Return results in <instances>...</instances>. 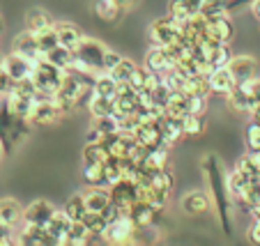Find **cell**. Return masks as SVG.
Segmentation results:
<instances>
[{"mask_svg":"<svg viewBox=\"0 0 260 246\" xmlns=\"http://www.w3.org/2000/svg\"><path fill=\"white\" fill-rule=\"evenodd\" d=\"M35 34H37V44H40L42 53H49V51H53L55 46L60 44L55 25H51V28H46V30H40V32H35Z\"/></svg>","mask_w":260,"mask_h":246,"instance_id":"obj_37","label":"cell"},{"mask_svg":"<svg viewBox=\"0 0 260 246\" xmlns=\"http://www.w3.org/2000/svg\"><path fill=\"white\" fill-rule=\"evenodd\" d=\"M104 140H106V133L99 127H90L85 133V143H104Z\"/></svg>","mask_w":260,"mask_h":246,"instance_id":"obj_50","label":"cell"},{"mask_svg":"<svg viewBox=\"0 0 260 246\" xmlns=\"http://www.w3.org/2000/svg\"><path fill=\"white\" fill-rule=\"evenodd\" d=\"M205 34H207V37H212V40H216V42H223V44H228V42L233 40L235 28H233V21L226 16V12L207 16Z\"/></svg>","mask_w":260,"mask_h":246,"instance_id":"obj_9","label":"cell"},{"mask_svg":"<svg viewBox=\"0 0 260 246\" xmlns=\"http://www.w3.org/2000/svg\"><path fill=\"white\" fill-rule=\"evenodd\" d=\"M161 131H164V140H166L168 148H171V145H175L177 140L184 136V129H182V120L166 115V118H164V122H161Z\"/></svg>","mask_w":260,"mask_h":246,"instance_id":"obj_25","label":"cell"},{"mask_svg":"<svg viewBox=\"0 0 260 246\" xmlns=\"http://www.w3.org/2000/svg\"><path fill=\"white\" fill-rule=\"evenodd\" d=\"M226 99H228V106H231L233 111H237V113H251V111L258 106L253 94L246 92V90L240 88V85H237L231 94H226Z\"/></svg>","mask_w":260,"mask_h":246,"instance_id":"obj_20","label":"cell"},{"mask_svg":"<svg viewBox=\"0 0 260 246\" xmlns=\"http://www.w3.org/2000/svg\"><path fill=\"white\" fill-rule=\"evenodd\" d=\"M136 67H138L136 62H132L129 58H122L118 64H115L113 69H111V76H113V79L118 81V83H120V81H129V79H132V74H134V69H136Z\"/></svg>","mask_w":260,"mask_h":246,"instance_id":"obj_40","label":"cell"},{"mask_svg":"<svg viewBox=\"0 0 260 246\" xmlns=\"http://www.w3.org/2000/svg\"><path fill=\"white\" fill-rule=\"evenodd\" d=\"M187 103H189V113L205 115V111H207V97H203V94H189Z\"/></svg>","mask_w":260,"mask_h":246,"instance_id":"obj_44","label":"cell"},{"mask_svg":"<svg viewBox=\"0 0 260 246\" xmlns=\"http://www.w3.org/2000/svg\"><path fill=\"white\" fill-rule=\"evenodd\" d=\"M145 67L150 72H159V74H166L168 69H173V62L166 53V46L152 44V49L147 51V55H145Z\"/></svg>","mask_w":260,"mask_h":246,"instance_id":"obj_18","label":"cell"},{"mask_svg":"<svg viewBox=\"0 0 260 246\" xmlns=\"http://www.w3.org/2000/svg\"><path fill=\"white\" fill-rule=\"evenodd\" d=\"M226 184H228V193H231V198H235L237 200V198L244 193V189L251 184V180L246 178V175H242V172L235 168V170L226 178Z\"/></svg>","mask_w":260,"mask_h":246,"instance_id":"obj_34","label":"cell"},{"mask_svg":"<svg viewBox=\"0 0 260 246\" xmlns=\"http://www.w3.org/2000/svg\"><path fill=\"white\" fill-rule=\"evenodd\" d=\"M115 85H118V81L111 76V72H97L92 92L94 94H104V97H115Z\"/></svg>","mask_w":260,"mask_h":246,"instance_id":"obj_29","label":"cell"},{"mask_svg":"<svg viewBox=\"0 0 260 246\" xmlns=\"http://www.w3.org/2000/svg\"><path fill=\"white\" fill-rule=\"evenodd\" d=\"M246 145H249V150L260 148V124L253 122V120L246 127Z\"/></svg>","mask_w":260,"mask_h":246,"instance_id":"obj_45","label":"cell"},{"mask_svg":"<svg viewBox=\"0 0 260 246\" xmlns=\"http://www.w3.org/2000/svg\"><path fill=\"white\" fill-rule=\"evenodd\" d=\"M251 14H253L260 23V0H251Z\"/></svg>","mask_w":260,"mask_h":246,"instance_id":"obj_56","label":"cell"},{"mask_svg":"<svg viewBox=\"0 0 260 246\" xmlns=\"http://www.w3.org/2000/svg\"><path fill=\"white\" fill-rule=\"evenodd\" d=\"M51 25H55V21L51 19L49 12L40 10V7H32V10L28 12V16H25V28L32 30V32L46 30V28H51Z\"/></svg>","mask_w":260,"mask_h":246,"instance_id":"obj_23","label":"cell"},{"mask_svg":"<svg viewBox=\"0 0 260 246\" xmlns=\"http://www.w3.org/2000/svg\"><path fill=\"white\" fill-rule=\"evenodd\" d=\"M168 14L173 16L175 21H189L191 19V10H189V5H187V0H168Z\"/></svg>","mask_w":260,"mask_h":246,"instance_id":"obj_39","label":"cell"},{"mask_svg":"<svg viewBox=\"0 0 260 246\" xmlns=\"http://www.w3.org/2000/svg\"><path fill=\"white\" fill-rule=\"evenodd\" d=\"M253 97H255V101L260 103V79H255V85H253Z\"/></svg>","mask_w":260,"mask_h":246,"instance_id":"obj_59","label":"cell"},{"mask_svg":"<svg viewBox=\"0 0 260 246\" xmlns=\"http://www.w3.org/2000/svg\"><path fill=\"white\" fill-rule=\"evenodd\" d=\"M111 157L104 143H85L83 148V163H106Z\"/></svg>","mask_w":260,"mask_h":246,"instance_id":"obj_33","label":"cell"},{"mask_svg":"<svg viewBox=\"0 0 260 246\" xmlns=\"http://www.w3.org/2000/svg\"><path fill=\"white\" fill-rule=\"evenodd\" d=\"M122 58H124L122 53H118V51H111V49H106V53H104V72H111V69H113L115 64H118Z\"/></svg>","mask_w":260,"mask_h":246,"instance_id":"obj_48","label":"cell"},{"mask_svg":"<svg viewBox=\"0 0 260 246\" xmlns=\"http://www.w3.org/2000/svg\"><path fill=\"white\" fill-rule=\"evenodd\" d=\"M94 127H99L106 136H113V133H120V120L115 115H104L94 120Z\"/></svg>","mask_w":260,"mask_h":246,"instance_id":"obj_42","label":"cell"},{"mask_svg":"<svg viewBox=\"0 0 260 246\" xmlns=\"http://www.w3.org/2000/svg\"><path fill=\"white\" fill-rule=\"evenodd\" d=\"M152 187L164 189V191H173V189H175V175H173L168 168L154 170L152 172Z\"/></svg>","mask_w":260,"mask_h":246,"instance_id":"obj_38","label":"cell"},{"mask_svg":"<svg viewBox=\"0 0 260 246\" xmlns=\"http://www.w3.org/2000/svg\"><path fill=\"white\" fill-rule=\"evenodd\" d=\"M251 217H253V221H260V202H255L253 207H249Z\"/></svg>","mask_w":260,"mask_h":246,"instance_id":"obj_57","label":"cell"},{"mask_svg":"<svg viewBox=\"0 0 260 246\" xmlns=\"http://www.w3.org/2000/svg\"><path fill=\"white\" fill-rule=\"evenodd\" d=\"M184 92L187 94H203V97H210L212 88H210V79L205 74H193L187 79V85H184Z\"/></svg>","mask_w":260,"mask_h":246,"instance_id":"obj_32","label":"cell"},{"mask_svg":"<svg viewBox=\"0 0 260 246\" xmlns=\"http://www.w3.org/2000/svg\"><path fill=\"white\" fill-rule=\"evenodd\" d=\"M231 10V0H205L203 3V14H221V12H228Z\"/></svg>","mask_w":260,"mask_h":246,"instance_id":"obj_43","label":"cell"},{"mask_svg":"<svg viewBox=\"0 0 260 246\" xmlns=\"http://www.w3.org/2000/svg\"><path fill=\"white\" fill-rule=\"evenodd\" d=\"M0 67L10 74V79L14 81V83H19V81L28 79V76L32 74L35 62H32V60H28L25 55L12 51V53H7V55H3V58H0Z\"/></svg>","mask_w":260,"mask_h":246,"instance_id":"obj_7","label":"cell"},{"mask_svg":"<svg viewBox=\"0 0 260 246\" xmlns=\"http://www.w3.org/2000/svg\"><path fill=\"white\" fill-rule=\"evenodd\" d=\"M129 217L136 221L138 228H152L154 223H157V217L159 212L154 209V207H150L147 202L143 200H136L132 207H129Z\"/></svg>","mask_w":260,"mask_h":246,"instance_id":"obj_19","label":"cell"},{"mask_svg":"<svg viewBox=\"0 0 260 246\" xmlns=\"http://www.w3.org/2000/svg\"><path fill=\"white\" fill-rule=\"evenodd\" d=\"M83 180L90 184V187H108L104 163H85L83 166Z\"/></svg>","mask_w":260,"mask_h":246,"instance_id":"obj_27","label":"cell"},{"mask_svg":"<svg viewBox=\"0 0 260 246\" xmlns=\"http://www.w3.org/2000/svg\"><path fill=\"white\" fill-rule=\"evenodd\" d=\"M207 79H210V88L214 94H223V97H226V94H231L233 90L237 88V81H235V76H233L231 67L214 69Z\"/></svg>","mask_w":260,"mask_h":246,"instance_id":"obj_14","label":"cell"},{"mask_svg":"<svg viewBox=\"0 0 260 246\" xmlns=\"http://www.w3.org/2000/svg\"><path fill=\"white\" fill-rule=\"evenodd\" d=\"M203 3H205V0H187V5H189V10H191V14H198V12L203 10Z\"/></svg>","mask_w":260,"mask_h":246,"instance_id":"obj_54","label":"cell"},{"mask_svg":"<svg viewBox=\"0 0 260 246\" xmlns=\"http://www.w3.org/2000/svg\"><path fill=\"white\" fill-rule=\"evenodd\" d=\"M113 109H115V97H104V94H92V99L88 103V111L94 120L104 118V115H113Z\"/></svg>","mask_w":260,"mask_h":246,"instance_id":"obj_24","label":"cell"},{"mask_svg":"<svg viewBox=\"0 0 260 246\" xmlns=\"http://www.w3.org/2000/svg\"><path fill=\"white\" fill-rule=\"evenodd\" d=\"M12 88H14V81L10 79V74H7L5 69L0 67V97H7L12 92Z\"/></svg>","mask_w":260,"mask_h":246,"instance_id":"obj_49","label":"cell"},{"mask_svg":"<svg viewBox=\"0 0 260 246\" xmlns=\"http://www.w3.org/2000/svg\"><path fill=\"white\" fill-rule=\"evenodd\" d=\"M83 196H85L88 212H104L111 205V191H108V187H90L88 191H83Z\"/></svg>","mask_w":260,"mask_h":246,"instance_id":"obj_21","label":"cell"},{"mask_svg":"<svg viewBox=\"0 0 260 246\" xmlns=\"http://www.w3.org/2000/svg\"><path fill=\"white\" fill-rule=\"evenodd\" d=\"M145 170L154 172V170H161V168H168V145H159V148H152L147 152L145 161L141 163Z\"/></svg>","mask_w":260,"mask_h":246,"instance_id":"obj_22","label":"cell"},{"mask_svg":"<svg viewBox=\"0 0 260 246\" xmlns=\"http://www.w3.org/2000/svg\"><path fill=\"white\" fill-rule=\"evenodd\" d=\"M235 168H237V170H240V172H242V175H246V178H249V180H251V178H253L255 172H258V170H260V168H255V166H253V163H251V159H249V157H242V159H240V161H237V163H235Z\"/></svg>","mask_w":260,"mask_h":246,"instance_id":"obj_47","label":"cell"},{"mask_svg":"<svg viewBox=\"0 0 260 246\" xmlns=\"http://www.w3.org/2000/svg\"><path fill=\"white\" fill-rule=\"evenodd\" d=\"M55 214V205L49 200H32L28 207H23V223L30 226H44L51 221V217Z\"/></svg>","mask_w":260,"mask_h":246,"instance_id":"obj_10","label":"cell"},{"mask_svg":"<svg viewBox=\"0 0 260 246\" xmlns=\"http://www.w3.org/2000/svg\"><path fill=\"white\" fill-rule=\"evenodd\" d=\"M136 140L145 148H159V145H166L164 140V131H161V122H147V124H141L136 129Z\"/></svg>","mask_w":260,"mask_h":246,"instance_id":"obj_16","label":"cell"},{"mask_svg":"<svg viewBox=\"0 0 260 246\" xmlns=\"http://www.w3.org/2000/svg\"><path fill=\"white\" fill-rule=\"evenodd\" d=\"M32 81L37 83V99L40 97H53L58 92V88L62 85L64 69L55 67L53 62H49L46 58L37 60L32 67Z\"/></svg>","mask_w":260,"mask_h":246,"instance_id":"obj_2","label":"cell"},{"mask_svg":"<svg viewBox=\"0 0 260 246\" xmlns=\"http://www.w3.org/2000/svg\"><path fill=\"white\" fill-rule=\"evenodd\" d=\"M246 237H249V241H253V244H260V221H253L249 226V232H246Z\"/></svg>","mask_w":260,"mask_h":246,"instance_id":"obj_52","label":"cell"},{"mask_svg":"<svg viewBox=\"0 0 260 246\" xmlns=\"http://www.w3.org/2000/svg\"><path fill=\"white\" fill-rule=\"evenodd\" d=\"M83 223L88 226L90 232H94V235H102V232L106 230V226H108V221L104 219L102 212H85Z\"/></svg>","mask_w":260,"mask_h":246,"instance_id":"obj_41","label":"cell"},{"mask_svg":"<svg viewBox=\"0 0 260 246\" xmlns=\"http://www.w3.org/2000/svg\"><path fill=\"white\" fill-rule=\"evenodd\" d=\"M249 115H251V120H253V122H258V124H260V103H258V106H255L253 111H251Z\"/></svg>","mask_w":260,"mask_h":246,"instance_id":"obj_58","label":"cell"},{"mask_svg":"<svg viewBox=\"0 0 260 246\" xmlns=\"http://www.w3.org/2000/svg\"><path fill=\"white\" fill-rule=\"evenodd\" d=\"M64 212H67V217L72 219V221H81V219L85 217V212H88V205H85V196L83 193H74V196H69L67 200H64Z\"/></svg>","mask_w":260,"mask_h":246,"instance_id":"obj_26","label":"cell"},{"mask_svg":"<svg viewBox=\"0 0 260 246\" xmlns=\"http://www.w3.org/2000/svg\"><path fill=\"white\" fill-rule=\"evenodd\" d=\"M228 67H231L237 85L258 79V62H255V58H251V55H233V60L228 62Z\"/></svg>","mask_w":260,"mask_h":246,"instance_id":"obj_12","label":"cell"},{"mask_svg":"<svg viewBox=\"0 0 260 246\" xmlns=\"http://www.w3.org/2000/svg\"><path fill=\"white\" fill-rule=\"evenodd\" d=\"M246 157L251 159V163H253L255 168H260V148H255V150H249V152H246Z\"/></svg>","mask_w":260,"mask_h":246,"instance_id":"obj_53","label":"cell"},{"mask_svg":"<svg viewBox=\"0 0 260 246\" xmlns=\"http://www.w3.org/2000/svg\"><path fill=\"white\" fill-rule=\"evenodd\" d=\"M69 226H72V219L67 217V212H64V209H55L51 221L46 223V230H49L51 235L55 237V241H58V237H62L64 232L69 230Z\"/></svg>","mask_w":260,"mask_h":246,"instance_id":"obj_28","label":"cell"},{"mask_svg":"<svg viewBox=\"0 0 260 246\" xmlns=\"http://www.w3.org/2000/svg\"><path fill=\"white\" fill-rule=\"evenodd\" d=\"M111 191V202H115L118 207H122L124 212L129 214V207L138 200V184L132 182V180H118L115 184L108 187Z\"/></svg>","mask_w":260,"mask_h":246,"instance_id":"obj_8","label":"cell"},{"mask_svg":"<svg viewBox=\"0 0 260 246\" xmlns=\"http://www.w3.org/2000/svg\"><path fill=\"white\" fill-rule=\"evenodd\" d=\"M182 129H184V136L189 138H196L205 131V115H198V113H187L182 118Z\"/></svg>","mask_w":260,"mask_h":246,"instance_id":"obj_30","label":"cell"},{"mask_svg":"<svg viewBox=\"0 0 260 246\" xmlns=\"http://www.w3.org/2000/svg\"><path fill=\"white\" fill-rule=\"evenodd\" d=\"M115 3H118V7L122 12H127V10H132L134 5H136V0H115Z\"/></svg>","mask_w":260,"mask_h":246,"instance_id":"obj_55","label":"cell"},{"mask_svg":"<svg viewBox=\"0 0 260 246\" xmlns=\"http://www.w3.org/2000/svg\"><path fill=\"white\" fill-rule=\"evenodd\" d=\"M12 51H16V53L25 55L28 60H32V62H37V60L44 58V53H42L40 44H37V34L32 32V30L25 28L23 32H19L14 37V42H12Z\"/></svg>","mask_w":260,"mask_h":246,"instance_id":"obj_11","label":"cell"},{"mask_svg":"<svg viewBox=\"0 0 260 246\" xmlns=\"http://www.w3.org/2000/svg\"><path fill=\"white\" fill-rule=\"evenodd\" d=\"M0 221L10 226L12 230L23 226V205L14 198H3L0 200Z\"/></svg>","mask_w":260,"mask_h":246,"instance_id":"obj_15","label":"cell"},{"mask_svg":"<svg viewBox=\"0 0 260 246\" xmlns=\"http://www.w3.org/2000/svg\"><path fill=\"white\" fill-rule=\"evenodd\" d=\"M44 58L49 60V62H53L55 67L60 69H69L72 67V60H74V51L67 49V46H55L53 51H49V53H44Z\"/></svg>","mask_w":260,"mask_h":246,"instance_id":"obj_31","label":"cell"},{"mask_svg":"<svg viewBox=\"0 0 260 246\" xmlns=\"http://www.w3.org/2000/svg\"><path fill=\"white\" fill-rule=\"evenodd\" d=\"M67 235H69V246H85L88 244L90 230H88V226L83 223V219H81V221H72Z\"/></svg>","mask_w":260,"mask_h":246,"instance_id":"obj_35","label":"cell"},{"mask_svg":"<svg viewBox=\"0 0 260 246\" xmlns=\"http://www.w3.org/2000/svg\"><path fill=\"white\" fill-rule=\"evenodd\" d=\"M3 152H5V148H3V143H0V157H3Z\"/></svg>","mask_w":260,"mask_h":246,"instance_id":"obj_60","label":"cell"},{"mask_svg":"<svg viewBox=\"0 0 260 246\" xmlns=\"http://www.w3.org/2000/svg\"><path fill=\"white\" fill-rule=\"evenodd\" d=\"M62 111L58 109V103L53 101V97H35V106L32 113H30V124H37V127H49V124L58 122L62 118Z\"/></svg>","mask_w":260,"mask_h":246,"instance_id":"obj_6","label":"cell"},{"mask_svg":"<svg viewBox=\"0 0 260 246\" xmlns=\"http://www.w3.org/2000/svg\"><path fill=\"white\" fill-rule=\"evenodd\" d=\"M55 32H58V42L60 46H67V49L76 51V46L83 42V30L79 28V25L74 23H67V21H60V23H55Z\"/></svg>","mask_w":260,"mask_h":246,"instance_id":"obj_17","label":"cell"},{"mask_svg":"<svg viewBox=\"0 0 260 246\" xmlns=\"http://www.w3.org/2000/svg\"><path fill=\"white\" fill-rule=\"evenodd\" d=\"M7 244H14V239H12V228L0 221V246H7Z\"/></svg>","mask_w":260,"mask_h":246,"instance_id":"obj_51","label":"cell"},{"mask_svg":"<svg viewBox=\"0 0 260 246\" xmlns=\"http://www.w3.org/2000/svg\"><path fill=\"white\" fill-rule=\"evenodd\" d=\"M108 46H104L99 40L92 37H83L76 51H74L72 67L76 69H90V72H104V53Z\"/></svg>","mask_w":260,"mask_h":246,"instance_id":"obj_3","label":"cell"},{"mask_svg":"<svg viewBox=\"0 0 260 246\" xmlns=\"http://www.w3.org/2000/svg\"><path fill=\"white\" fill-rule=\"evenodd\" d=\"M210 207H212V196L201 191V189L189 191L182 198V212L189 214V217H203L205 212H210Z\"/></svg>","mask_w":260,"mask_h":246,"instance_id":"obj_13","label":"cell"},{"mask_svg":"<svg viewBox=\"0 0 260 246\" xmlns=\"http://www.w3.org/2000/svg\"><path fill=\"white\" fill-rule=\"evenodd\" d=\"M205 168V175L210 180V191H212V202L216 205V212H219V221L223 226V230L231 232V200H228V184H226V178H223V168H221L219 159L214 154L205 159L203 163Z\"/></svg>","mask_w":260,"mask_h":246,"instance_id":"obj_1","label":"cell"},{"mask_svg":"<svg viewBox=\"0 0 260 246\" xmlns=\"http://www.w3.org/2000/svg\"><path fill=\"white\" fill-rule=\"evenodd\" d=\"M94 12H97V16L104 21H118L122 10L118 7L115 0H97V3H94Z\"/></svg>","mask_w":260,"mask_h":246,"instance_id":"obj_36","label":"cell"},{"mask_svg":"<svg viewBox=\"0 0 260 246\" xmlns=\"http://www.w3.org/2000/svg\"><path fill=\"white\" fill-rule=\"evenodd\" d=\"M147 74H150V69L147 67H136L134 69V74H132V79H129V83H132L136 90H143L145 83H147Z\"/></svg>","mask_w":260,"mask_h":246,"instance_id":"obj_46","label":"cell"},{"mask_svg":"<svg viewBox=\"0 0 260 246\" xmlns=\"http://www.w3.org/2000/svg\"><path fill=\"white\" fill-rule=\"evenodd\" d=\"M136 221L129 214L120 217L118 221H111L106 226V230L102 232L104 244H113V246H127V244H136Z\"/></svg>","mask_w":260,"mask_h":246,"instance_id":"obj_4","label":"cell"},{"mask_svg":"<svg viewBox=\"0 0 260 246\" xmlns=\"http://www.w3.org/2000/svg\"><path fill=\"white\" fill-rule=\"evenodd\" d=\"M180 34H182V21H175L171 14L161 16V19H154L150 23V40H152V44L171 46L175 42H180Z\"/></svg>","mask_w":260,"mask_h":246,"instance_id":"obj_5","label":"cell"}]
</instances>
